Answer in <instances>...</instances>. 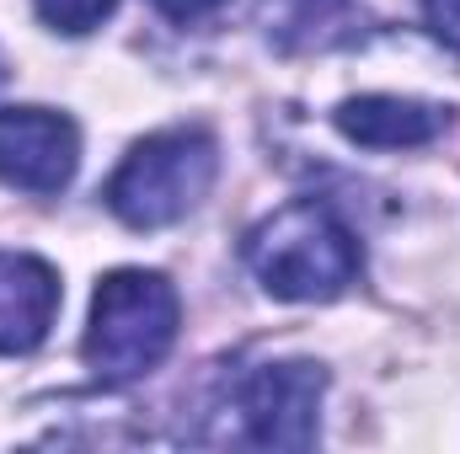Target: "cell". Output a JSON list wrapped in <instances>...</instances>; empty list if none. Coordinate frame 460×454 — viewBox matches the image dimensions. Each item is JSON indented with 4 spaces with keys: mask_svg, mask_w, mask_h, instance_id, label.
Segmentation results:
<instances>
[{
    "mask_svg": "<svg viewBox=\"0 0 460 454\" xmlns=\"http://www.w3.org/2000/svg\"><path fill=\"white\" fill-rule=\"evenodd\" d=\"M177 327H182L177 289L161 273L118 267L92 294V327L81 342V358L102 385H123V380L150 374L172 353Z\"/></svg>",
    "mask_w": 460,
    "mask_h": 454,
    "instance_id": "3957f363",
    "label": "cell"
},
{
    "mask_svg": "<svg viewBox=\"0 0 460 454\" xmlns=\"http://www.w3.org/2000/svg\"><path fill=\"white\" fill-rule=\"evenodd\" d=\"M59 273L32 251H0V358L43 347L59 316Z\"/></svg>",
    "mask_w": 460,
    "mask_h": 454,
    "instance_id": "8992f818",
    "label": "cell"
},
{
    "mask_svg": "<svg viewBox=\"0 0 460 454\" xmlns=\"http://www.w3.org/2000/svg\"><path fill=\"white\" fill-rule=\"evenodd\" d=\"M332 123H338L343 139L364 144V150H418V144H434L450 128V108L369 92V97H348L332 113Z\"/></svg>",
    "mask_w": 460,
    "mask_h": 454,
    "instance_id": "52a82bcc",
    "label": "cell"
},
{
    "mask_svg": "<svg viewBox=\"0 0 460 454\" xmlns=\"http://www.w3.org/2000/svg\"><path fill=\"white\" fill-rule=\"evenodd\" d=\"M358 240L343 225V214L322 198H300L273 209L246 235V267L252 278L289 305H322L338 300L358 278Z\"/></svg>",
    "mask_w": 460,
    "mask_h": 454,
    "instance_id": "6da1fadb",
    "label": "cell"
},
{
    "mask_svg": "<svg viewBox=\"0 0 460 454\" xmlns=\"http://www.w3.org/2000/svg\"><path fill=\"white\" fill-rule=\"evenodd\" d=\"M220 171V144L209 128L199 123H177L161 134H145L123 166L108 177V209L128 230H166L177 220H188Z\"/></svg>",
    "mask_w": 460,
    "mask_h": 454,
    "instance_id": "7a4b0ae2",
    "label": "cell"
},
{
    "mask_svg": "<svg viewBox=\"0 0 460 454\" xmlns=\"http://www.w3.org/2000/svg\"><path fill=\"white\" fill-rule=\"evenodd\" d=\"M81 166V134L49 108H0V182L22 193H65Z\"/></svg>",
    "mask_w": 460,
    "mask_h": 454,
    "instance_id": "5b68a950",
    "label": "cell"
},
{
    "mask_svg": "<svg viewBox=\"0 0 460 454\" xmlns=\"http://www.w3.org/2000/svg\"><path fill=\"white\" fill-rule=\"evenodd\" d=\"M423 22L439 43H450L460 54V0H423Z\"/></svg>",
    "mask_w": 460,
    "mask_h": 454,
    "instance_id": "9c48e42d",
    "label": "cell"
},
{
    "mask_svg": "<svg viewBox=\"0 0 460 454\" xmlns=\"http://www.w3.org/2000/svg\"><path fill=\"white\" fill-rule=\"evenodd\" d=\"M32 5H38V16H43L54 32L81 38V32H92V27H102V22L113 16L118 0H32Z\"/></svg>",
    "mask_w": 460,
    "mask_h": 454,
    "instance_id": "ba28073f",
    "label": "cell"
},
{
    "mask_svg": "<svg viewBox=\"0 0 460 454\" xmlns=\"http://www.w3.org/2000/svg\"><path fill=\"white\" fill-rule=\"evenodd\" d=\"M327 374L311 358H273L235 374L226 396V439L252 450H311L322 428Z\"/></svg>",
    "mask_w": 460,
    "mask_h": 454,
    "instance_id": "277c9868",
    "label": "cell"
},
{
    "mask_svg": "<svg viewBox=\"0 0 460 454\" xmlns=\"http://www.w3.org/2000/svg\"><path fill=\"white\" fill-rule=\"evenodd\" d=\"M166 22H182V27H193V22H204V16H215L220 5H230V0H150Z\"/></svg>",
    "mask_w": 460,
    "mask_h": 454,
    "instance_id": "30bf717a",
    "label": "cell"
}]
</instances>
